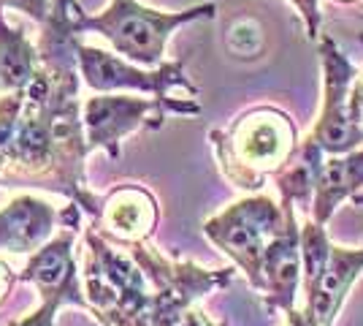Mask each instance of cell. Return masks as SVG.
<instances>
[{
	"label": "cell",
	"instance_id": "25",
	"mask_svg": "<svg viewBox=\"0 0 363 326\" xmlns=\"http://www.w3.org/2000/svg\"><path fill=\"white\" fill-rule=\"evenodd\" d=\"M339 3H358V0H339Z\"/></svg>",
	"mask_w": 363,
	"mask_h": 326
},
{
	"label": "cell",
	"instance_id": "1",
	"mask_svg": "<svg viewBox=\"0 0 363 326\" xmlns=\"http://www.w3.org/2000/svg\"><path fill=\"white\" fill-rule=\"evenodd\" d=\"M296 141V125L277 107H255L244 112L228 131H212L214 153L225 180L252 193L288 166L298 150Z\"/></svg>",
	"mask_w": 363,
	"mask_h": 326
},
{
	"label": "cell",
	"instance_id": "3",
	"mask_svg": "<svg viewBox=\"0 0 363 326\" xmlns=\"http://www.w3.org/2000/svg\"><path fill=\"white\" fill-rule=\"evenodd\" d=\"M87 264L82 272L84 302L104 326H150L152 294L147 275L133 259H125L106 242V237L87 232Z\"/></svg>",
	"mask_w": 363,
	"mask_h": 326
},
{
	"label": "cell",
	"instance_id": "20",
	"mask_svg": "<svg viewBox=\"0 0 363 326\" xmlns=\"http://www.w3.org/2000/svg\"><path fill=\"white\" fill-rule=\"evenodd\" d=\"M350 117H352V123L363 128V74L355 77L352 90H350Z\"/></svg>",
	"mask_w": 363,
	"mask_h": 326
},
{
	"label": "cell",
	"instance_id": "23",
	"mask_svg": "<svg viewBox=\"0 0 363 326\" xmlns=\"http://www.w3.org/2000/svg\"><path fill=\"white\" fill-rule=\"evenodd\" d=\"M182 326H214L212 321H209V315L201 310H190L187 315H184V321H182Z\"/></svg>",
	"mask_w": 363,
	"mask_h": 326
},
{
	"label": "cell",
	"instance_id": "5",
	"mask_svg": "<svg viewBox=\"0 0 363 326\" xmlns=\"http://www.w3.org/2000/svg\"><path fill=\"white\" fill-rule=\"evenodd\" d=\"M79 58V74L95 93H111V90H141L152 93L155 98L166 101L174 114L196 117L201 114L198 104V87L184 77V63H163L155 71H144L138 65H130L122 58H114L104 49L76 44Z\"/></svg>",
	"mask_w": 363,
	"mask_h": 326
},
{
	"label": "cell",
	"instance_id": "10",
	"mask_svg": "<svg viewBox=\"0 0 363 326\" xmlns=\"http://www.w3.org/2000/svg\"><path fill=\"white\" fill-rule=\"evenodd\" d=\"M101 234L117 237V242H147L157 226V202L141 185H120L108 193L101 207Z\"/></svg>",
	"mask_w": 363,
	"mask_h": 326
},
{
	"label": "cell",
	"instance_id": "12",
	"mask_svg": "<svg viewBox=\"0 0 363 326\" xmlns=\"http://www.w3.org/2000/svg\"><path fill=\"white\" fill-rule=\"evenodd\" d=\"M363 272V248H339L331 245L328 264L323 269L315 288L306 296L303 310L309 313L318 326H333L336 315L345 305V296L352 288V283Z\"/></svg>",
	"mask_w": 363,
	"mask_h": 326
},
{
	"label": "cell",
	"instance_id": "11",
	"mask_svg": "<svg viewBox=\"0 0 363 326\" xmlns=\"http://www.w3.org/2000/svg\"><path fill=\"white\" fill-rule=\"evenodd\" d=\"M74 237L76 229H62L57 237H52L44 248H38L33 253L25 272L19 275V280L33 283L44 299L62 296L65 302L68 299L84 302V296H76L79 278H76L74 261Z\"/></svg>",
	"mask_w": 363,
	"mask_h": 326
},
{
	"label": "cell",
	"instance_id": "6",
	"mask_svg": "<svg viewBox=\"0 0 363 326\" xmlns=\"http://www.w3.org/2000/svg\"><path fill=\"white\" fill-rule=\"evenodd\" d=\"M130 259L155 286L150 326H182L196 299L233 278V269H203L193 261H168L147 242L130 245Z\"/></svg>",
	"mask_w": 363,
	"mask_h": 326
},
{
	"label": "cell",
	"instance_id": "8",
	"mask_svg": "<svg viewBox=\"0 0 363 326\" xmlns=\"http://www.w3.org/2000/svg\"><path fill=\"white\" fill-rule=\"evenodd\" d=\"M166 114H174L160 98H130V95H108L84 101L82 120L90 150L101 147L108 158H120V141L141 128H160Z\"/></svg>",
	"mask_w": 363,
	"mask_h": 326
},
{
	"label": "cell",
	"instance_id": "16",
	"mask_svg": "<svg viewBox=\"0 0 363 326\" xmlns=\"http://www.w3.org/2000/svg\"><path fill=\"white\" fill-rule=\"evenodd\" d=\"M328 253H331V242L325 226L318 220H303L301 223V259H303V294H309L320 280L323 269L328 264Z\"/></svg>",
	"mask_w": 363,
	"mask_h": 326
},
{
	"label": "cell",
	"instance_id": "17",
	"mask_svg": "<svg viewBox=\"0 0 363 326\" xmlns=\"http://www.w3.org/2000/svg\"><path fill=\"white\" fill-rule=\"evenodd\" d=\"M62 296H52V299H44L41 310H35L33 315H25L22 321H14L11 326H55V315H57V308H60Z\"/></svg>",
	"mask_w": 363,
	"mask_h": 326
},
{
	"label": "cell",
	"instance_id": "21",
	"mask_svg": "<svg viewBox=\"0 0 363 326\" xmlns=\"http://www.w3.org/2000/svg\"><path fill=\"white\" fill-rule=\"evenodd\" d=\"M14 269L6 264V261H0V302L9 296V291H11V286H14Z\"/></svg>",
	"mask_w": 363,
	"mask_h": 326
},
{
	"label": "cell",
	"instance_id": "19",
	"mask_svg": "<svg viewBox=\"0 0 363 326\" xmlns=\"http://www.w3.org/2000/svg\"><path fill=\"white\" fill-rule=\"evenodd\" d=\"M290 3L298 9L309 41H318L320 38V0H290Z\"/></svg>",
	"mask_w": 363,
	"mask_h": 326
},
{
	"label": "cell",
	"instance_id": "2",
	"mask_svg": "<svg viewBox=\"0 0 363 326\" xmlns=\"http://www.w3.org/2000/svg\"><path fill=\"white\" fill-rule=\"evenodd\" d=\"M214 11H217L214 3L193 6L184 11H155V9L141 6L138 0H111L101 14L90 16L76 3L74 31L76 36L98 33L122 58L138 63L144 68H157V65H163L171 33L193 19H212Z\"/></svg>",
	"mask_w": 363,
	"mask_h": 326
},
{
	"label": "cell",
	"instance_id": "14",
	"mask_svg": "<svg viewBox=\"0 0 363 326\" xmlns=\"http://www.w3.org/2000/svg\"><path fill=\"white\" fill-rule=\"evenodd\" d=\"M363 190V147L347 156H328L323 161L315 180V202H312V220L328 223L333 210L345 199H355Z\"/></svg>",
	"mask_w": 363,
	"mask_h": 326
},
{
	"label": "cell",
	"instance_id": "9",
	"mask_svg": "<svg viewBox=\"0 0 363 326\" xmlns=\"http://www.w3.org/2000/svg\"><path fill=\"white\" fill-rule=\"evenodd\" d=\"M303 278L301 259V226L296 220V210L290 212L288 226L279 237H274L263 259V283H266V308L290 313L296 308V288Z\"/></svg>",
	"mask_w": 363,
	"mask_h": 326
},
{
	"label": "cell",
	"instance_id": "13",
	"mask_svg": "<svg viewBox=\"0 0 363 326\" xmlns=\"http://www.w3.org/2000/svg\"><path fill=\"white\" fill-rule=\"evenodd\" d=\"M60 212L35 196H16L9 207L0 210V250L11 253H35L52 239Z\"/></svg>",
	"mask_w": 363,
	"mask_h": 326
},
{
	"label": "cell",
	"instance_id": "24",
	"mask_svg": "<svg viewBox=\"0 0 363 326\" xmlns=\"http://www.w3.org/2000/svg\"><path fill=\"white\" fill-rule=\"evenodd\" d=\"M352 202L358 204V207H363V190H361V193H358V196H355V199H352Z\"/></svg>",
	"mask_w": 363,
	"mask_h": 326
},
{
	"label": "cell",
	"instance_id": "7",
	"mask_svg": "<svg viewBox=\"0 0 363 326\" xmlns=\"http://www.w3.org/2000/svg\"><path fill=\"white\" fill-rule=\"evenodd\" d=\"M318 44L323 63V112L306 139L315 141L325 156H347L363 144V128L350 117V90L358 71L328 33H320Z\"/></svg>",
	"mask_w": 363,
	"mask_h": 326
},
{
	"label": "cell",
	"instance_id": "15",
	"mask_svg": "<svg viewBox=\"0 0 363 326\" xmlns=\"http://www.w3.org/2000/svg\"><path fill=\"white\" fill-rule=\"evenodd\" d=\"M41 71V55L25 33L9 25L0 9V90L22 93Z\"/></svg>",
	"mask_w": 363,
	"mask_h": 326
},
{
	"label": "cell",
	"instance_id": "4",
	"mask_svg": "<svg viewBox=\"0 0 363 326\" xmlns=\"http://www.w3.org/2000/svg\"><path fill=\"white\" fill-rule=\"evenodd\" d=\"M296 207L274 202L272 196H247L242 202L230 204L203 223V234L217 248L225 253L233 264L242 269L250 286L263 296V259L274 237L285 232L288 217Z\"/></svg>",
	"mask_w": 363,
	"mask_h": 326
},
{
	"label": "cell",
	"instance_id": "22",
	"mask_svg": "<svg viewBox=\"0 0 363 326\" xmlns=\"http://www.w3.org/2000/svg\"><path fill=\"white\" fill-rule=\"evenodd\" d=\"M288 315V324L285 326H318V321L309 315L306 310H298V308H293L290 313H285Z\"/></svg>",
	"mask_w": 363,
	"mask_h": 326
},
{
	"label": "cell",
	"instance_id": "18",
	"mask_svg": "<svg viewBox=\"0 0 363 326\" xmlns=\"http://www.w3.org/2000/svg\"><path fill=\"white\" fill-rule=\"evenodd\" d=\"M0 9H16V11H25L30 14L35 22L44 25L49 14H52V0H0Z\"/></svg>",
	"mask_w": 363,
	"mask_h": 326
}]
</instances>
